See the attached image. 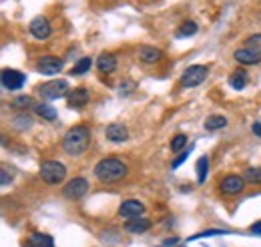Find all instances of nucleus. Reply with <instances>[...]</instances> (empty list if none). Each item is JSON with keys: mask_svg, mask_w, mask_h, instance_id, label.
Returning a JSON list of instances; mask_svg holds the SVG:
<instances>
[{"mask_svg": "<svg viewBox=\"0 0 261 247\" xmlns=\"http://www.w3.org/2000/svg\"><path fill=\"white\" fill-rule=\"evenodd\" d=\"M89 145H91V129L85 127V125L72 127L65 135V141H63V149L68 155H72V157L85 155Z\"/></svg>", "mask_w": 261, "mask_h": 247, "instance_id": "obj_1", "label": "nucleus"}, {"mask_svg": "<svg viewBox=\"0 0 261 247\" xmlns=\"http://www.w3.org/2000/svg\"><path fill=\"white\" fill-rule=\"evenodd\" d=\"M95 175L102 183H117L127 175V165L115 157H109V159L98 161L95 167Z\"/></svg>", "mask_w": 261, "mask_h": 247, "instance_id": "obj_2", "label": "nucleus"}, {"mask_svg": "<svg viewBox=\"0 0 261 247\" xmlns=\"http://www.w3.org/2000/svg\"><path fill=\"white\" fill-rule=\"evenodd\" d=\"M40 177L48 185H59L66 177V167L61 161H44L40 165Z\"/></svg>", "mask_w": 261, "mask_h": 247, "instance_id": "obj_3", "label": "nucleus"}, {"mask_svg": "<svg viewBox=\"0 0 261 247\" xmlns=\"http://www.w3.org/2000/svg\"><path fill=\"white\" fill-rule=\"evenodd\" d=\"M207 75H209V68H207V66H203V64H193V66H189V68L183 72V77H181V87H183V89H195V87H199V85L207 79Z\"/></svg>", "mask_w": 261, "mask_h": 247, "instance_id": "obj_4", "label": "nucleus"}, {"mask_svg": "<svg viewBox=\"0 0 261 247\" xmlns=\"http://www.w3.org/2000/svg\"><path fill=\"white\" fill-rule=\"evenodd\" d=\"M38 93L42 98L46 101H55V98H61L68 93V83L66 81H48L46 85H42L38 89Z\"/></svg>", "mask_w": 261, "mask_h": 247, "instance_id": "obj_5", "label": "nucleus"}, {"mask_svg": "<svg viewBox=\"0 0 261 247\" xmlns=\"http://www.w3.org/2000/svg\"><path fill=\"white\" fill-rule=\"evenodd\" d=\"M27 77L20 72V70H14V68H4L2 70V87L8 89V91H16L24 85Z\"/></svg>", "mask_w": 261, "mask_h": 247, "instance_id": "obj_6", "label": "nucleus"}, {"mask_svg": "<svg viewBox=\"0 0 261 247\" xmlns=\"http://www.w3.org/2000/svg\"><path fill=\"white\" fill-rule=\"evenodd\" d=\"M87 191H89V183H87V179H83V177H74L72 181H68L65 187V197L68 199H81V197H85L87 195Z\"/></svg>", "mask_w": 261, "mask_h": 247, "instance_id": "obj_7", "label": "nucleus"}, {"mask_svg": "<svg viewBox=\"0 0 261 247\" xmlns=\"http://www.w3.org/2000/svg\"><path fill=\"white\" fill-rule=\"evenodd\" d=\"M245 187V177H239V175H227L223 181H221V193L223 195H237L241 193Z\"/></svg>", "mask_w": 261, "mask_h": 247, "instance_id": "obj_8", "label": "nucleus"}, {"mask_svg": "<svg viewBox=\"0 0 261 247\" xmlns=\"http://www.w3.org/2000/svg\"><path fill=\"white\" fill-rule=\"evenodd\" d=\"M143 213H145V205H143L141 201H135V199L125 201V203L119 207V215L125 217L127 221H129V219H135V217H143Z\"/></svg>", "mask_w": 261, "mask_h": 247, "instance_id": "obj_9", "label": "nucleus"}, {"mask_svg": "<svg viewBox=\"0 0 261 247\" xmlns=\"http://www.w3.org/2000/svg\"><path fill=\"white\" fill-rule=\"evenodd\" d=\"M105 135L111 143H123L129 139V129L121 123H113L105 129Z\"/></svg>", "mask_w": 261, "mask_h": 247, "instance_id": "obj_10", "label": "nucleus"}, {"mask_svg": "<svg viewBox=\"0 0 261 247\" xmlns=\"http://www.w3.org/2000/svg\"><path fill=\"white\" fill-rule=\"evenodd\" d=\"M63 68V61L57 59V57H42L36 62V70L42 72V75H55Z\"/></svg>", "mask_w": 261, "mask_h": 247, "instance_id": "obj_11", "label": "nucleus"}, {"mask_svg": "<svg viewBox=\"0 0 261 247\" xmlns=\"http://www.w3.org/2000/svg\"><path fill=\"white\" fill-rule=\"evenodd\" d=\"M31 32H33L34 38H38V40L48 38V36H50V24H48V20H46L44 16L33 18V22H31Z\"/></svg>", "mask_w": 261, "mask_h": 247, "instance_id": "obj_12", "label": "nucleus"}, {"mask_svg": "<svg viewBox=\"0 0 261 247\" xmlns=\"http://www.w3.org/2000/svg\"><path fill=\"white\" fill-rule=\"evenodd\" d=\"M89 98H91V93L87 89H74L72 93L68 94L66 103H68L70 109H83L89 103Z\"/></svg>", "mask_w": 261, "mask_h": 247, "instance_id": "obj_13", "label": "nucleus"}, {"mask_svg": "<svg viewBox=\"0 0 261 247\" xmlns=\"http://www.w3.org/2000/svg\"><path fill=\"white\" fill-rule=\"evenodd\" d=\"M149 229H151V221L145 219V217H135V219H129L125 223V231H129L133 235H141V233H145Z\"/></svg>", "mask_w": 261, "mask_h": 247, "instance_id": "obj_14", "label": "nucleus"}, {"mask_svg": "<svg viewBox=\"0 0 261 247\" xmlns=\"http://www.w3.org/2000/svg\"><path fill=\"white\" fill-rule=\"evenodd\" d=\"M97 68L102 72V75H111V72H115V70H117V59H115V55H111V53H102V55L97 59Z\"/></svg>", "mask_w": 261, "mask_h": 247, "instance_id": "obj_15", "label": "nucleus"}, {"mask_svg": "<svg viewBox=\"0 0 261 247\" xmlns=\"http://www.w3.org/2000/svg\"><path fill=\"white\" fill-rule=\"evenodd\" d=\"M139 59L143 62H147V64H155V62H159L163 59V53L159 48H155V46H141L139 48Z\"/></svg>", "mask_w": 261, "mask_h": 247, "instance_id": "obj_16", "label": "nucleus"}, {"mask_svg": "<svg viewBox=\"0 0 261 247\" xmlns=\"http://www.w3.org/2000/svg\"><path fill=\"white\" fill-rule=\"evenodd\" d=\"M235 61L241 62V64H257V62L261 61V55H257V53H251L249 48H237L235 51Z\"/></svg>", "mask_w": 261, "mask_h": 247, "instance_id": "obj_17", "label": "nucleus"}, {"mask_svg": "<svg viewBox=\"0 0 261 247\" xmlns=\"http://www.w3.org/2000/svg\"><path fill=\"white\" fill-rule=\"evenodd\" d=\"M34 113L38 117H42L44 121H55L57 119V109L53 105H48V103H36L34 105Z\"/></svg>", "mask_w": 261, "mask_h": 247, "instance_id": "obj_18", "label": "nucleus"}, {"mask_svg": "<svg viewBox=\"0 0 261 247\" xmlns=\"http://www.w3.org/2000/svg\"><path fill=\"white\" fill-rule=\"evenodd\" d=\"M229 85H231L235 91L245 89V85H247V72H245L243 68H237V70L229 77Z\"/></svg>", "mask_w": 261, "mask_h": 247, "instance_id": "obj_19", "label": "nucleus"}, {"mask_svg": "<svg viewBox=\"0 0 261 247\" xmlns=\"http://www.w3.org/2000/svg\"><path fill=\"white\" fill-rule=\"evenodd\" d=\"M29 247H55V241L50 235L44 233H33L29 237Z\"/></svg>", "mask_w": 261, "mask_h": 247, "instance_id": "obj_20", "label": "nucleus"}, {"mask_svg": "<svg viewBox=\"0 0 261 247\" xmlns=\"http://www.w3.org/2000/svg\"><path fill=\"white\" fill-rule=\"evenodd\" d=\"M227 125V119L221 117V115H211L207 121H205V129L207 131H217V129H223Z\"/></svg>", "mask_w": 261, "mask_h": 247, "instance_id": "obj_21", "label": "nucleus"}, {"mask_svg": "<svg viewBox=\"0 0 261 247\" xmlns=\"http://www.w3.org/2000/svg\"><path fill=\"white\" fill-rule=\"evenodd\" d=\"M207 165H209V159L203 155V157H199V161H197V181L203 185L205 183V179H207Z\"/></svg>", "mask_w": 261, "mask_h": 247, "instance_id": "obj_22", "label": "nucleus"}, {"mask_svg": "<svg viewBox=\"0 0 261 247\" xmlns=\"http://www.w3.org/2000/svg\"><path fill=\"white\" fill-rule=\"evenodd\" d=\"M245 181L251 185H261V167H249L245 171Z\"/></svg>", "mask_w": 261, "mask_h": 247, "instance_id": "obj_23", "label": "nucleus"}, {"mask_svg": "<svg viewBox=\"0 0 261 247\" xmlns=\"http://www.w3.org/2000/svg\"><path fill=\"white\" fill-rule=\"evenodd\" d=\"M91 66H93V61L85 57V59H81V61H79L76 64H74V66H72L70 75H76V77H79V75H85L87 70H91Z\"/></svg>", "mask_w": 261, "mask_h": 247, "instance_id": "obj_24", "label": "nucleus"}, {"mask_svg": "<svg viewBox=\"0 0 261 247\" xmlns=\"http://www.w3.org/2000/svg\"><path fill=\"white\" fill-rule=\"evenodd\" d=\"M31 107H33V98H31V96H27V94L16 96V98L12 101V109H18V111H29Z\"/></svg>", "mask_w": 261, "mask_h": 247, "instance_id": "obj_25", "label": "nucleus"}, {"mask_svg": "<svg viewBox=\"0 0 261 247\" xmlns=\"http://www.w3.org/2000/svg\"><path fill=\"white\" fill-rule=\"evenodd\" d=\"M197 32V24L193 20H187L181 24V29L177 31V38H185V36H193Z\"/></svg>", "mask_w": 261, "mask_h": 247, "instance_id": "obj_26", "label": "nucleus"}, {"mask_svg": "<svg viewBox=\"0 0 261 247\" xmlns=\"http://www.w3.org/2000/svg\"><path fill=\"white\" fill-rule=\"evenodd\" d=\"M245 48H249L251 53L261 55V34H251V36L245 40Z\"/></svg>", "mask_w": 261, "mask_h": 247, "instance_id": "obj_27", "label": "nucleus"}, {"mask_svg": "<svg viewBox=\"0 0 261 247\" xmlns=\"http://www.w3.org/2000/svg\"><path fill=\"white\" fill-rule=\"evenodd\" d=\"M185 145H187V135H175L173 141H171V151L177 153V151H181Z\"/></svg>", "mask_w": 261, "mask_h": 247, "instance_id": "obj_28", "label": "nucleus"}, {"mask_svg": "<svg viewBox=\"0 0 261 247\" xmlns=\"http://www.w3.org/2000/svg\"><path fill=\"white\" fill-rule=\"evenodd\" d=\"M223 233H227V231H223V229H207V231H201V233H197V235H193L191 239H201V237H211V235H223Z\"/></svg>", "mask_w": 261, "mask_h": 247, "instance_id": "obj_29", "label": "nucleus"}, {"mask_svg": "<svg viewBox=\"0 0 261 247\" xmlns=\"http://www.w3.org/2000/svg\"><path fill=\"white\" fill-rule=\"evenodd\" d=\"M189 153H191V151H183V153L179 155V157H177V159H175V161L171 163V169H179V167H181V165H183V163L187 161Z\"/></svg>", "mask_w": 261, "mask_h": 247, "instance_id": "obj_30", "label": "nucleus"}, {"mask_svg": "<svg viewBox=\"0 0 261 247\" xmlns=\"http://www.w3.org/2000/svg\"><path fill=\"white\" fill-rule=\"evenodd\" d=\"M10 179H12V177H8V171H6V167H2V175H0V181H2V185H8V183H10Z\"/></svg>", "mask_w": 261, "mask_h": 247, "instance_id": "obj_31", "label": "nucleus"}, {"mask_svg": "<svg viewBox=\"0 0 261 247\" xmlns=\"http://www.w3.org/2000/svg\"><path fill=\"white\" fill-rule=\"evenodd\" d=\"M163 245H179V237H169V239H165Z\"/></svg>", "mask_w": 261, "mask_h": 247, "instance_id": "obj_32", "label": "nucleus"}, {"mask_svg": "<svg viewBox=\"0 0 261 247\" xmlns=\"http://www.w3.org/2000/svg\"><path fill=\"white\" fill-rule=\"evenodd\" d=\"M251 233L261 235V221H257V223H253V225H251Z\"/></svg>", "mask_w": 261, "mask_h": 247, "instance_id": "obj_33", "label": "nucleus"}, {"mask_svg": "<svg viewBox=\"0 0 261 247\" xmlns=\"http://www.w3.org/2000/svg\"><path fill=\"white\" fill-rule=\"evenodd\" d=\"M253 133H255L257 137H261V121H257V123H253Z\"/></svg>", "mask_w": 261, "mask_h": 247, "instance_id": "obj_34", "label": "nucleus"}, {"mask_svg": "<svg viewBox=\"0 0 261 247\" xmlns=\"http://www.w3.org/2000/svg\"><path fill=\"white\" fill-rule=\"evenodd\" d=\"M159 247H183V245H181V243H179V245H163V243H161Z\"/></svg>", "mask_w": 261, "mask_h": 247, "instance_id": "obj_35", "label": "nucleus"}]
</instances>
